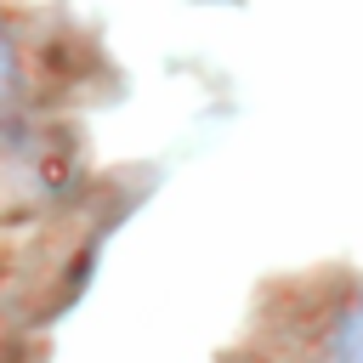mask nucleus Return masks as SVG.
Segmentation results:
<instances>
[{"label": "nucleus", "mask_w": 363, "mask_h": 363, "mask_svg": "<svg viewBox=\"0 0 363 363\" xmlns=\"http://www.w3.org/2000/svg\"><path fill=\"white\" fill-rule=\"evenodd\" d=\"M335 363H363V289L346 301V312L335 323Z\"/></svg>", "instance_id": "obj_1"}, {"label": "nucleus", "mask_w": 363, "mask_h": 363, "mask_svg": "<svg viewBox=\"0 0 363 363\" xmlns=\"http://www.w3.org/2000/svg\"><path fill=\"white\" fill-rule=\"evenodd\" d=\"M11 96H17V51H11V40L0 28V102H11Z\"/></svg>", "instance_id": "obj_2"}]
</instances>
